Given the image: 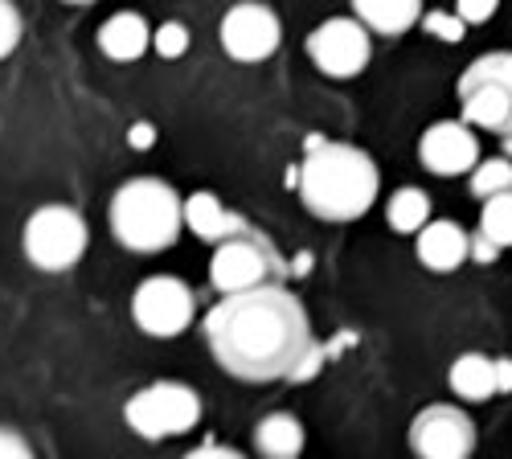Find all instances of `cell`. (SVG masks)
<instances>
[{
  "label": "cell",
  "instance_id": "cell-2",
  "mask_svg": "<svg viewBox=\"0 0 512 459\" xmlns=\"http://www.w3.org/2000/svg\"><path fill=\"white\" fill-rule=\"evenodd\" d=\"M381 177L369 152L336 140H308V156L300 164V201L324 222H353L369 214L377 201Z\"/></svg>",
  "mask_w": 512,
  "mask_h": 459
},
{
  "label": "cell",
  "instance_id": "cell-24",
  "mask_svg": "<svg viewBox=\"0 0 512 459\" xmlns=\"http://www.w3.org/2000/svg\"><path fill=\"white\" fill-rule=\"evenodd\" d=\"M422 29L435 33L439 41H463L467 21H463L459 13H426V17H422Z\"/></svg>",
  "mask_w": 512,
  "mask_h": 459
},
{
  "label": "cell",
  "instance_id": "cell-26",
  "mask_svg": "<svg viewBox=\"0 0 512 459\" xmlns=\"http://www.w3.org/2000/svg\"><path fill=\"white\" fill-rule=\"evenodd\" d=\"M0 459H37V455H33V447L25 443V435L0 427Z\"/></svg>",
  "mask_w": 512,
  "mask_h": 459
},
{
  "label": "cell",
  "instance_id": "cell-12",
  "mask_svg": "<svg viewBox=\"0 0 512 459\" xmlns=\"http://www.w3.org/2000/svg\"><path fill=\"white\" fill-rule=\"evenodd\" d=\"M418 160L426 173L435 177H463V173H476L480 164V140L476 132L467 128L463 119H443L431 123L418 140Z\"/></svg>",
  "mask_w": 512,
  "mask_h": 459
},
{
  "label": "cell",
  "instance_id": "cell-16",
  "mask_svg": "<svg viewBox=\"0 0 512 459\" xmlns=\"http://www.w3.org/2000/svg\"><path fill=\"white\" fill-rule=\"evenodd\" d=\"M148 46H152V29L140 13H115L99 29V50L111 62H136Z\"/></svg>",
  "mask_w": 512,
  "mask_h": 459
},
{
  "label": "cell",
  "instance_id": "cell-31",
  "mask_svg": "<svg viewBox=\"0 0 512 459\" xmlns=\"http://www.w3.org/2000/svg\"><path fill=\"white\" fill-rule=\"evenodd\" d=\"M66 5H91V0H66Z\"/></svg>",
  "mask_w": 512,
  "mask_h": 459
},
{
  "label": "cell",
  "instance_id": "cell-7",
  "mask_svg": "<svg viewBox=\"0 0 512 459\" xmlns=\"http://www.w3.org/2000/svg\"><path fill=\"white\" fill-rule=\"evenodd\" d=\"M87 250V222L70 205H41L25 222V255L37 271H70Z\"/></svg>",
  "mask_w": 512,
  "mask_h": 459
},
{
  "label": "cell",
  "instance_id": "cell-23",
  "mask_svg": "<svg viewBox=\"0 0 512 459\" xmlns=\"http://www.w3.org/2000/svg\"><path fill=\"white\" fill-rule=\"evenodd\" d=\"M21 41V13L13 0H0V58H9Z\"/></svg>",
  "mask_w": 512,
  "mask_h": 459
},
{
  "label": "cell",
  "instance_id": "cell-4",
  "mask_svg": "<svg viewBox=\"0 0 512 459\" xmlns=\"http://www.w3.org/2000/svg\"><path fill=\"white\" fill-rule=\"evenodd\" d=\"M459 103L467 128L492 132L500 140L512 136V50L480 54L459 74Z\"/></svg>",
  "mask_w": 512,
  "mask_h": 459
},
{
  "label": "cell",
  "instance_id": "cell-30",
  "mask_svg": "<svg viewBox=\"0 0 512 459\" xmlns=\"http://www.w3.org/2000/svg\"><path fill=\"white\" fill-rule=\"evenodd\" d=\"M504 152H508V156H512V136H508V140H504Z\"/></svg>",
  "mask_w": 512,
  "mask_h": 459
},
{
  "label": "cell",
  "instance_id": "cell-1",
  "mask_svg": "<svg viewBox=\"0 0 512 459\" xmlns=\"http://www.w3.org/2000/svg\"><path fill=\"white\" fill-rule=\"evenodd\" d=\"M205 341L218 365L242 382H291L316 345L300 296H291L283 283L222 296L205 316Z\"/></svg>",
  "mask_w": 512,
  "mask_h": 459
},
{
  "label": "cell",
  "instance_id": "cell-17",
  "mask_svg": "<svg viewBox=\"0 0 512 459\" xmlns=\"http://www.w3.org/2000/svg\"><path fill=\"white\" fill-rule=\"evenodd\" d=\"M254 451H259L263 459H300V451H304L300 419L287 414V410L267 414V419L254 427Z\"/></svg>",
  "mask_w": 512,
  "mask_h": 459
},
{
  "label": "cell",
  "instance_id": "cell-25",
  "mask_svg": "<svg viewBox=\"0 0 512 459\" xmlns=\"http://www.w3.org/2000/svg\"><path fill=\"white\" fill-rule=\"evenodd\" d=\"M500 0H455V13L467 21V25H484L492 13H496Z\"/></svg>",
  "mask_w": 512,
  "mask_h": 459
},
{
  "label": "cell",
  "instance_id": "cell-9",
  "mask_svg": "<svg viewBox=\"0 0 512 459\" xmlns=\"http://www.w3.org/2000/svg\"><path fill=\"white\" fill-rule=\"evenodd\" d=\"M410 447L418 459H472L476 451V423L451 402H435L414 414Z\"/></svg>",
  "mask_w": 512,
  "mask_h": 459
},
{
  "label": "cell",
  "instance_id": "cell-8",
  "mask_svg": "<svg viewBox=\"0 0 512 459\" xmlns=\"http://www.w3.org/2000/svg\"><path fill=\"white\" fill-rule=\"evenodd\" d=\"M193 291L189 283H181L177 275H152L136 287V296H132V316L136 324L148 332V337H181V332L193 324Z\"/></svg>",
  "mask_w": 512,
  "mask_h": 459
},
{
  "label": "cell",
  "instance_id": "cell-22",
  "mask_svg": "<svg viewBox=\"0 0 512 459\" xmlns=\"http://www.w3.org/2000/svg\"><path fill=\"white\" fill-rule=\"evenodd\" d=\"M152 46L160 58H181L189 50V29L181 21H164L156 33H152Z\"/></svg>",
  "mask_w": 512,
  "mask_h": 459
},
{
  "label": "cell",
  "instance_id": "cell-28",
  "mask_svg": "<svg viewBox=\"0 0 512 459\" xmlns=\"http://www.w3.org/2000/svg\"><path fill=\"white\" fill-rule=\"evenodd\" d=\"M496 255H500V246L488 242V238L476 230V234H472V259H476V263H496Z\"/></svg>",
  "mask_w": 512,
  "mask_h": 459
},
{
  "label": "cell",
  "instance_id": "cell-6",
  "mask_svg": "<svg viewBox=\"0 0 512 459\" xmlns=\"http://www.w3.org/2000/svg\"><path fill=\"white\" fill-rule=\"evenodd\" d=\"M287 267L275 255V246L250 230L242 238H230L213 250V263H209V283L222 291V296H242V291H254L263 283H283Z\"/></svg>",
  "mask_w": 512,
  "mask_h": 459
},
{
  "label": "cell",
  "instance_id": "cell-13",
  "mask_svg": "<svg viewBox=\"0 0 512 459\" xmlns=\"http://www.w3.org/2000/svg\"><path fill=\"white\" fill-rule=\"evenodd\" d=\"M451 390L463 402H488L492 394H512V361L508 357H484V353H463L451 365Z\"/></svg>",
  "mask_w": 512,
  "mask_h": 459
},
{
  "label": "cell",
  "instance_id": "cell-19",
  "mask_svg": "<svg viewBox=\"0 0 512 459\" xmlns=\"http://www.w3.org/2000/svg\"><path fill=\"white\" fill-rule=\"evenodd\" d=\"M386 222L398 234H418L426 222H431V197H426L422 189H414V185L398 189L390 197V205H386Z\"/></svg>",
  "mask_w": 512,
  "mask_h": 459
},
{
  "label": "cell",
  "instance_id": "cell-14",
  "mask_svg": "<svg viewBox=\"0 0 512 459\" xmlns=\"http://www.w3.org/2000/svg\"><path fill=\"white\" fill-rule=\"evenodd\" d=\"M467 255H472V238L463 234V226L459 222H426L422 230H418V263L426 267V271H439V275H447V271H455Z\"/></svg>",
  "mask_w": 512,
  "mask_h": 459
},
{
  "label": "cell",
  "instance_id": "cell-15",
  "mask_svg": "<svg viewBox=\"0 0 512 459\" xmlns=\"http://www.w3.org/2000/svg\"><path fill=\"white\" fill-rule=\"evenodd\" d=\"M185 226H189L201 242H213V246H222V242H230V238L250 234V222L238 218V214H230L213 193H193V197L185 201Z\"/></svg>",
  "mask_w": 512,
  "mask_h": 459
},
{
  "label": "cell",
  "instance_id": "cell-10",
  "mask_svg": "<svg viewBox=\"0 0 512 459\" xmlns=\"http://www.w3.org/2000/svg\"><path fill=\"white\" fill-rule=\"evenodd\" d=\"M308 54L320 74L328 78H357L369 66V29L357 17H328L312 29Z\"/></svg>",
  "mask_w": 512,
  "mask_h": 459
},
{
  "label": "cell",
  "instance_id": "cell-20",
  "mask_svg": "<svg viewBox=\"0 0 512 459\" xmlns=\"http://www.w3.org/2000/svg\"><path fill=\"white\" fill-rule=\"evenodd\" d=\"M480 234H484L488 242H496L500 250H508V246H512V193H500V197L484 201Z\"/></svg>",
  "mask_w": 512,
  "mask_h": 459
},
{
  "label": "cell",
  "instance_id": "cell-5",
  "mask_svg": "<svg viewBox=\"0 0 512 459\" xmlns=\"http://www.w3.org/2000/svg\"><path fill=\"white\" fill-rule=\"evenodd\" d=\"M123 419L140 439H173L201 423V398L185 382H152L127 398Z\"/></svg>",
  "mask_w": 512,
  "mask_h": 459
},
{
  "label": "cell",
  "instance_id": "cell-29",
  "mask_svg": "<svg viewBox=\"0 0 512 459\" xmlns=\"http://www.w3.org/2000/svg\"><path fill=\"white\" fill-rule=\"evenodd\" d=\"M127 144H132V148H152L156 144V128H152V123H136L132 136H127Z\"/></svg>",
  "mask_w": 512,
  "mask_h": 459
},
{
  "label": "cell",
  "instance_id": "cell-21",
  "mask_svg": "<svg viewBox=\"0 0 512 459\" xmlns=\"http://www.w3.org/2000/svg\"><path fill=\"white\" fill-rule=\"evenodd\" d=\"M500 193H512V160L508 156L484 160V164H476V173H472V197L492 201Z\"/></svg>",
  "mask_w": 512,
  "mask_h": 459
},
{
  "label": "cell",
  "instance_id": "cell-3",
  "mask_svg": "<svg viewBox=\"0 0 512 459\" xmlns=\"http://www.w3.org/2000/svg\"><path fill=\"white\" fill-rule=\"evenodd\" d=\"M107 222H111V234L127 250H136V255H156V250H168L181 238L185 201L160 177H136V181H123L115 189Z\"/></svg>",
  "mask_w": 512,
  "mask_h": 459
},
{
  "label": "cell",
  "instance_id": "cell-11",
  "mask_svg": "<svg viewBox=\"0 0 512 459\" xmlns=\"http://www.w3.org/2000/svg\"><path fill=\"white\" fill-rule=\"evenodd\" d=\"M279 41H283V25L259 0H242L222 17V50L234 62H263L279 50Z\"/></svg>",
  "mask_w": 512,
  "mask_h": 459
},
{
  "label": "cell",
  "instance_id": "cell-27",
  "mask_svg": "<svg viewBox=\"0 0 512 459\" xmlns=\"http://www.w3.org/2000/svg\"><path fill=\"white\" fill-rule=\"evenodd\" d=\"M185 459H246V455H238L234 447H222V443H201V447L189 451Z\"/></svg>",
  "mask_w": 512,
  "mask_h": 459
},
{
  "label": "cell",
  "instance_id": "cell-18",
  "mask_svg": "<svg viewBox=\"0 0 512 459\" xmlns=\"http://www.w3.org/2000/svg\"><path fill=\"white\" fill-rule=\"evenodd\" d=\"M353 13L369 33L398 37L422 21V0H353Z\"/></svg>",
  "mask_w": 512,
  "mask_h": 459
}]
</instances>
